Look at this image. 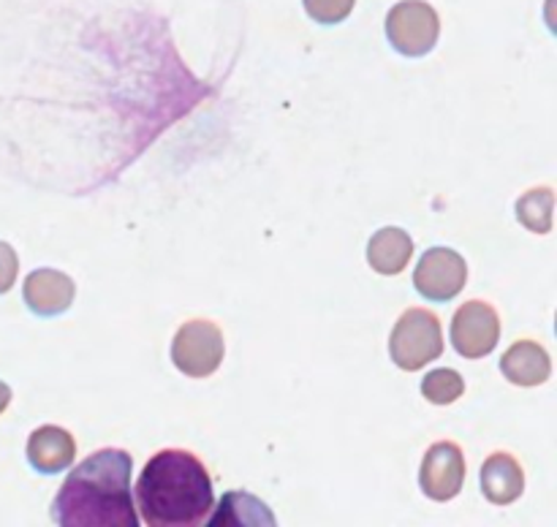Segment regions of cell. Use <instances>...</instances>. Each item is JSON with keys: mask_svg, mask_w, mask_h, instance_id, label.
<instances>
[{"mask_svg": "<svg viewBox=\"0 0 557 527\" xmlns=\"http://www.w3.org/2000/svg\"><path fill=\"white\" fill-rule=\"evenodd\" d=\"M226 356V342L218 324L205 318L188 321L177 329L172 342V362L190 378H210Z\"/></svg>", "mask_w": 557, "mask_h": 527, "instance_id": "5b68a950", "label": "cell"}, {"mask_svg": "<svg viewBox=\"0 0 557 527\" xmlns=\"http://www.w3.org/2000/svg\"><path fill=\"white\" fill-rule=\"evenodd\" d=\"M76 460V440L69 429L44 424L27 438V462L44 476L69 470Z\"/></svg>", "mask_w": 557, "mask_h": 527, "instance_id": "30bf717a", "label": "cell"}, {"mask_svg": "<svg viewBox=\"0 0 557 527\" xmlns=\"http://www.w3.org/2000/svg\"><path fill=\"white\" fill-rule=\"evenodd\" d=\"M517 221L533 234H549L555 221V190L533 188L517 199Z\"/></svg>", "mask_w": 557, "mask_h": 527, "instance_id": "9a60e30c", "label": "cell"}, {"mask_svg": "<svg viewBox=\"0 0 557 527\" xmlns=\"http://www.w3.org/2000/svg\"><path fill=\"white\" fill-rule=\"evenodd\" d=\"M500 340V318L493 304L466 302L451 318V346L466 359H484Z\"/></svg>", "mask_w": 557, "mask_h": 527, "instance_id": "8992f818", "label": "cell"}, {"mask_svg": "<svg viewBox=\"0 0 557 527\" xmlns=\"http://www.w3.org/2000/svg\"><path fill=\"white\" fill-rule=\"evenodd\" d=\"M413 255V239L397 226L375 231L368 242V261L379 275H400Z\"/></svg>", "mask_w": 557, "mask_h": 527, "instance_id": "4fadbf2b", "label": "cell"}, {"mask_svg": "<svg viewBox=\"0 0 557 527\" xmlns=\"http://www.w3.org/2000/svg\"><path fill=\"white\" fill-rule=\"evenodd\" d=\"M16 272H20V259L9 242H0V293H9L14 288Z\"/></svg>", "mask_w": 557, "mask_h": 527, "instance_id": "ac0fdd59", "label": "cell"}, {"mask_svg": "<svg viewBox=\"0 0 557 527\" xmlns=\"http://www.w3.org/2000/svg\"><path fill=\"white\" fill-rule=\"evenodd\" d=\"M462 391H466V380L457 369H430L428 378L422 380V394L433 405H451L455 400H460Z\"/></svg>", "mask_w": 557, "mask_h": 527, "instance_id": "2e32d148", "label": "cell"}, {"mask_svg": "<svg viewBox=\"0 0 557 527\" xmlns=\"http://www.w3.org/2000/svg\"><path fill=\"white\" fill-rule=\"evenodd\" d=\"M468 283V264L457 250L430 248L413 269V286L433 302L455 299Z\"/></svg>", "mask_w": 557, "mask_h": 527, "instance_id": "52a82bcc", "label": "cell"}, {"mask_svg": "<svg viewBox=\"0 0 557 527\" xmlns=\"http://www.w3.org/2000/svg\"><path fill=\"white\" fill-rule=\"evenodd\" d=\"M500 369L515 386H542L553 375V359L536 340H520L504 353Z\"/></svg>", "mask_w": 557, "mask_h": 527, "instance_id": "8fae6325", "label": "cell"}, {"mask_svg": "<svg viewBox=\"0 0 557 527\" xmlns=\"http://www.w3.org/2000/svg\"><path fill=\"white\" fill-rule=\"evenodd\" d=\"M134 460L123 449H103L69 473L52 503L63 527H139L131 498Z\"/></svg>", "mask_w": 557, "mask_h": 527, "instance_id": "6da1fadb", "label": "cell"}, {"mask_svg": "<svg viewBox=\"0 0 557 527\" xmlns=\"http://www.w3.org/2000/svg\"><path fill=\"white\" fill-rule=\"evenodd\" d=\"M272 527L277 525L272 516L270 505L261 503L259 498H250L245 492H226L215 516L210 519V527Z\"/></svg>", "mask_w": 557, "mask_h": 527, "instance_id": "5bb4252c", "label": "cell"}, {"mask_svg": "<svg viewBox=\"0 0 557 527\" xmlns=\"http://www.w3.org/2000/svg\"><path fill=\"white\" fill-rule=\"evenodd\" d=\"M302 3L310 20H315L319 25H341L343 20L351 16L357 0H302Z\"/></svg>", "mask_w": 557, "mask_h": 527, "instance_id": "e0dca14e", "label": "cell"}, {"mask_svg": "<svg viewBox=\"0 0 557 527\" xmlns=\"http://www.w3.org/2000/svg\"><path fill=\"white\" fill-rule=\"evenodd\" d=\"M438 36V11L424 0H400L386 14V38L406 58H424L433 52Z\"/></svg>", "mask_w": 557, "mask_h": 527, "instance_id": "277c9868", "label": "cell"}, {"mask_svg": "<svg viewBox=\"0 0 557 527\" xmlns=\"http://www.w3.org/2000/svg\"><path fill=\"white\" fill-rule=\"evenodd\" d=\"M389 353L392 362L408 373L435 362L444 353V329L438 315L424 308H408L392 329Z\"/></svg>", "mask_w": 557, "mask_h": 527, "instance_id": "3957f363", "label": "cell"}, {"mask_svg": "<svg viewBox=\"0 0 557 527\" xmlns=\"http://www.w3.org/2000/svg\"><path fill=\"white\" fill-rule=\"evenodd\" d=\"M525 489V473L511 454H493L482 465V492L490 503L509 505Z\"/></svg>", "mask_w": 557, "mask_h": 527, "instance_id": "7c38bea8", "label": "cell"}, {"mask_svg": "<svg viewBox=\"0 0 557 527\" xmlns=\"http://www.w3.org/2000/svg\"><path fill=\"white\" fill-rule=\"evenodd\" d=\"M136 503L150 527L201 525L215 503L210 470L190 451H158L136 481Z\"/></svg>", "mask_w": 557, "mask_h": 527, "instance_id": "7a4b0ae2", "label": "cell"}, {"mask_svg": "<svg viewBox=\"0 0 557 527\" xmlns=\"http://www.w3.org/2000/svg\"><path fill=\"white\" fill-rule=\"evenodd\" d=\"M25 304L41 318L65 313L74 304L76 286L65 272L58 269H33L27 275L25 288H22Z\"/></svg>", "mask_w": 557, "mask_h": 527, "instance_id": "9c48e42d", "label": "cell"}, {"mask_svg": "<svg viewBox=\"0 0 557 527\" xmlns=\"http://www.w3.org/2000/svg\"><path fill=\"white\" fill-rule=\"evenodd\" d=\"M9 402H11V386L0 380V413H3L5 407H9Z\"/></svg>", "mask_w": 557, "mask_h": 527, "instance_id": "d6986e66", "label": "cell"}, {"mask_svg": "<svg viewBox=\"0 0 557 527\" xmlns=\"http://www.w3.org/2000/svg\"><path fill=\"white\" fill-rule=\"evenodd\" d=\"M462 481H466V456H462L460 446L451 443V440L430 446L422 460V470H419L422 492L444 503V500L460 494Z\"/></svg>", "mask_w": 557, "mask_h": 527, "instance_id": "ba28073f", "label": "cell"}]
</instances>
